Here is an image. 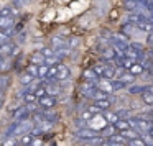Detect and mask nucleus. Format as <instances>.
Returning <instances> with one entry per match:
<instances>
[{"mask_svg":"<svg viewBox=\"0 0 153 146\" xmlns=\"http://www.w3.org/2000/svg\"><path fill=\"white\" fill-rule=\"evenodd\" d=\"M18 53V48L13 43H7L4 46H0V56L2 58H12L13 54Z\"/></svg>","mask_w":153,"mask_h":146,"instance_id":"obj_5","label":"nucleus"},{"mask_svg":"<svg viewBox=\"0 0 153 146\" xmlns=\"http://www.w3.org/2000/svg\"><path fill=\"white\" fill-rule=\"evenodd\" d=\"M117 76V67L114 64H107L105 69H104V74H102V79H107V80H114V77Z\"/></svg>","mask_w":153,"mask_h":146,"instance_id":"obj_11","label":"nucleus"},{"mask_svg":"<svg viewBox=\"0 0 153 146\" xmlns=\"http://www.w3.org/2000/svg\"><path fill=\"white\" fill-rule=\"evenodd\" d=\"M46 94L48 95H51V97H58L61 92H63V84H53V82H50L46 87Z\"/></svg>","mask_w":153,"mask_h":146,"instance_id":"obj_9","label":"nucleus"},{"mask_svg":"<svg viewBox=\"0 0 153 146\" xmlns=\"http://www.w3.org/2000/svg\"><path fill=\"white\" fill-rule=\"evenodd\" d=\"M76 136H77L79 139H82V141L89 143L91 139L97 138V136H100V135H99V131H96V130H91V128H82V130H77V131H76Z\"/></svg>","mask_w":153,"mask_h":146,"instance_id":"obj_3","label":"nucleus"},{"mask_svg":"<svg viewBox=\"0 0 153 146\" xmlns=\"http://www.w3.org/2000/svg\"><path fill=\"white\" fill-rule=\"evenodd\" d=\"M48 71H50V67H48L46 64L38 66V77H40V79H46V77H48Z\"/></svg>","mask_w":153,"mask_h":146,"instance_id":"obj_34","label":"nucleus"},{"mask_svg":"<svg viewBox=\"0 0 153 146\" xmlns=\"http://www.w3.org/2000/svg\"><path fill=\"white\" fill-rule=\"evenodd\" d=\"M148 90H150V92L153 94V86H150V87H148Z\"/></svg>","mask_w":153,"mask_h":146,"instance_id":"obj_58","label":"nucleus"},{"mask_svg":"<svg viewBox=\"0 0 153 146\" xmlns=\"http://www.w3.org/2000/svg\"><path fill=\"white\" fill-rule=\"evenodd\" d=\"M107 125H109V123H107L105 118H104L102 113H97V115H94L92 120H89V122H87V128L96 130V131H102V130L105 128Z\"/></svg>","mask_w":153,"mask_h":146,"instance_id":"obj_1","label":"nucleus"},{"mask_svg":"<svg viewBox=\"0 0 153 146\" xmlns=\"http://www.w3.org/2000/svg\"><path fill=\"white\" fill-rule=\"evenodd\" d=\"M56 97H51V95H45L41 99H38V105L41 107L43 110H48V108H53L56 105Z\"/></svg>","mask_w":153,"mask_h":146,"instance_id":"obj_6","label":"nucleus"},{"mask_svg":"<svg viewBox=\"0 0 153 146\" xmlns=\"http://www.w3.org/2000/svg\"><path fill=\"white\" fill-rule=\"evenodd\" d=\"M40 53L43 54L46 59H48V58H53V56H54V49H53V48H41Z\"/></svg>","mask_w":153,"mask_h":146,"instance_id":"obj_43","label":"nucleus"},{"mask_svg":"<svg viewBox=\"0 0 153 146\" xmlns=\"http://www.w3.org/2000/svg\"><path fill=\"white\" fill-rule=\"evenodd\" d=\"M53 125H54V123H51V122H46V120H45L43 123H40V125H36V126H38V128H40L43 133H46V131H50V130L53 128Z\"/></svg>","mask_w":153,"mask_h":146,"instance_id":"obj_37","label":"nucleus"},{"mask_svg":"<svg viewBox=\"0 0 153 146\" xmlns=\"http://www.w3.org/2000/svg\"><path fill=\"white\" fill-rule=\"evenodd\" d=\"M140 97H142V102L145 103V105H150V107L153 105V94L150 92V90H146V92H143Z\"/></svg>","mask_w":153,"mask_h":146,"instance_id":"obj_29","label":"nucleus"},{"mask_svg":"<svg viewBox=\"0 0 153 146\" xmlns=\"http://www.w3.org/2000/svg\"><path fill=\"white\" fill-rule=\"evenodd\" d=\"M35 128L33 122H18L15 123V130H13V136H23L27 133H31V130Z\"/></svg>","mask_w":153,"mask_h":146,"instance_id":"obj_2","label":"nucleus"},{"mask_svg":"<svg viewBox=\"0 0 153 146\" xmlns=\"http://www.w3.org/2000/svg\"><path fill=\"white\" fill-rule=\"evenodd\" d=\"M150 117H152V122H153V112H150Z\"/></svg>","mask_w":153,"mask_h":146,"instance_id":"obj_59","label":"nucleus"},{"mask_svg":"<svg viewBox=\"0 0 153 146\" xmlns=\"http://www.w3.org/2000/svg\"><path fill=\"white\" fill-rule=\"evenodd\" d=\"M2 146H20V139L17 136H7V138H2Z\"/></svg>","mask_w":153,"mask_h":146,"instance_id":"obj_17","label":"nucleus"},{"mask_svg":"<svg viewBox=\"0 0 153 146\" xmlns=\"http://www.w3.org/2000/svg\"><path fill=\"white\" fill-rule=\"evenodd\" d=\"M127 146H146V143L142 138H133L130 141H127Z\"/></svg>","mask_w":153,"mask_h":146,"instance_id":"obj_35","label":"nucleus"},{"mask_svg":"<svg viewBox=\"0 0 153 146\" xmlns=\"http://www.w3.org/2000/svg\"><path fill=\"white\" fill-rule=\"evenodd\" d=\"M30 115H31V113L28 112L27 105L18 107V108L13 112V122H15V123H18V122H27V120L30 118Z\"/></svg>","mask_w":153,"mask_h":146,"instance_id":"obj_4","label":"nucleus"},{"mask_svg":"<svg viewBox=\"0 0 153 146\" xmlns=\"http://www.w3.org/2000/svg\"><path fill=\"white\" fill-rule=\"evenodd\" d=\"M51 48H53L54 51L61 49V48H68V41L64 40L63 36H53L51 38Z\"/></svg>","mask_w":153,"mask_h":146,"instance_id":"obj_10","label":"nucleus"},{"mask_svg":"<svg viewBox=\"0 0 153 146\" xmlns=\"http://www.w3.org/2000/svg\"><path fill=\"white\" fill-rule=\"evenodd\" d=\"M117 18H119V10H112L109 13V20H112V21H115Z\"/></svg>","mask_w":153,"mask_h":146,"instance_id":"obj_50","label":"nucleus"},{"mask_svg":"<svg viewBox=\"0 0 153 146\" xmlns=\"http://www.w3.org/2000/svg\"><path fill=\"white\" fill-rule=\"evenodd\" d=\"M40 87H41L40 82H31L30 86H27V94H35Z\"/></svg>","mask_w":153,"mask_h":146,"instance_id":"obj_42","label":"nucleus"},{"mask_svg":"<svg viewBox=\"0 0 153 146\" xmlns=\"http://www.w3.org/2000/svg\"><path fill=\"white\" fill-rule=\"evenodd\" d=\"M112 87H114V90H122V89H125V84L122 82V80H119V79H114L112 80Z\"/></svg>","mask_w":153,"mask_h":146,"instance_id":"obj_44","label":"nucleus"},{"mask_svg":"<svg viewBox=\"0 0 153 146\" xmlns=\"http://www.w3.org/2000/svg\"><path fill=\"white\" fill-rule=\"evenodd\" d=\"M35 95H36V99H41V97L48 95V94H46V89H45V87H40V89L35 92Z\"/></svg>","mask_w":153,"mask_h":146,"instance_id":"obj_49","label":"nucleus"},{"mask_svg":"<svg viewBox=\"0 0 153 146\" xmlns=\"http://www.w3.org/2000/svg\"><path fill=\"white\" fill-rule=\"evenodd\" d=\"M27 72L30 74V76H33V77H38V66H33V64H31V66L27 69Z\"/></svg>","mask_w":153,"mask_h":146,"instance_id":"obj_47","label":"nucleus"},{"mask_svg":"<svg viewBox=\"0 0 153 146\" xmlns=\"http://www.w3.org/2000/svg\"><path fill=\"white\" fill-rule=\"evenodd\" d=\"M109 102H110V103H115V102H117V99H115L114 95H110V97H109Z\"/></svg>","mask_w":153,"mask_h":146,"instance_id":"obj_55","label":"nucleus"},{"mask_svg":"<svg viewBox=\"0 0 153 146\" xmlns=\"http://www.w3.org/2000/svg\"><path fill=\"white\" fill-rule=\"evenodd\" d=\"M123 7L128 12H137L140 8V2L138 0H125V2H123Z\"/></svg>","mask_w":153,"mask_h":146,"instance_id":"obj_19","label":"nucleus"},{"mask_svg":"<svg viewBox=\"0 0 153 146\" xmlns=\"http://www.w3.org/2000/svg\"><path fill=\"white\" fill-rule=\"evenodd\" d=\"M33 79H35L33 76H30L28 72H23L20 76V84H22V86H30V84L33 82Z\"/></svg>","mask_w":153,"mask_h":146,"instance_id":"obj_31","label":"nucleus"},{"mask_svg":"<svg viewBox=\"0 0 153 146\" xmlns=\"http://www.w3.org/2000/svg\"><path fill=\"white\" fill-rule=\"evenodd\" d=\"M13 15H15V10L12 7L0 8V18H8V17H13Z\"/></svg>","mask_w":153,"mask_h":146,"instance_id":"obj_30","label":"nucleus"},{"mask_svg":"<svg viewBox=\"0 0 153 146\" xmlns=\"http://www.w3.org/2000/svg\"><path fill=\"white\" fill-rule=\"evenodd\" d=\"M69 54H71V49H69V48H61V49H56V51H54V56H56L58 59H63V58L69 56Z\"/></svg>","mask_w":153,"mask_h":146,"instance_id":"obj_33","label":"nucleus"},{"mask_svg":"<svg viewBox=\"0 0 153 146\" xmlns=\"http://www.w3.org/2000/svg\"><path fill=\"white\" fill-rule=\"evenodd\" d=\"M92 117H94V113L91 112L89 108H87V110H82V112H81V117H79V118H82L84 122H89V120H92Z\"/></svg>","mask_w":153,"mask_h":146,"instance_id":"obj_41","label":"nucleus"},{"mask_svg":"<svg viewBox=\"0 0 153 146\" xmlns=\"http://www.w3.org/2000/svg\"><path fill=\"white\" fill-rule=\"evenodd\" d=\"M2 61H4V58H2V56H0V64H2Z\"/></svg>","mask_w":153,"mask_h":146,"instance_id":"obj_60","label":"nucleus"},{"mask_svg":"<svg viewBox=\"0 0 153 146\" xmlns=\"http://www.w3.org/2000/svg\"><path fill=\"white\" fill-rule=\"evenodd\" d=\"M110 105H112V103L109 102V99H107V100H96V102H94V107H96V108H99L100 112H105V110H109Z\"/></svg>","mask_w":153,"mask_h":146,"instance_id":"obj_25","label":"nucleus"},{"mask_svg":"<svg viewBox=\"0 0 153 146\" xmlns=\"http://www.w3.org/2000/svg\"><path fill=\"white\" fill-rule=\"evenodd\" d=\"M114 126H115V130H117L119 133H120V131H125V130H128V128H130L128 120H122V118H120V120H119V122H117Z\"/></svg>","mask_w":153,"mask_h":146,"instance_id":"obj_28","label":"nucleus"},{"mask_svg":"<svg viewBox=\"0 0 153 146\" xmlns=\"http://www.w3.org/2000/svg\"><path fill=\"white\" fill-rule=\"evenodd\" d=\"M41 145H43V143H41V139H36V138H35V141L31 143L30 146H41Z\"/></svg>","mask_w":153,"mask_h":146,"instance_id":"obj_53","label":"nucleus"},{"mask_svg":"<svg viewBox=\"0 0 153 146\" xmlns=\"http://www.w3.org/2000/svg\"><path fill=\"white\" fill-rule=\"evenodd\" d=\"M79 46V38H71L69 41H68V48H69V49H73V48H77Z\"/></svg>","mask_w":153,"mask_h":146,"instance_id":"obj_45","label":"nucleus"},{"mask_svg":"<svg viewBox=\"0 0 153 146\" xmlns=\"http://www.w3.org/2000/svg\"><path fill=\"white\" fill-rule=\"evenodd\" d=\"M12 66H13V59H12V58H4V61L0 64V74L8 72V71L12 69Z\"/></svg>","mask_w":153,"mask_h":146,"instance_id":"obj_20","label":"nucleus"},{"mask_svg":"<svg viewBox=\"0 0 153 146\" xmlns=\"http://www.w3.org/2000/svg\"><path fill=\"white\" fill-rule=\"evenodd\" d=\"M0 107H2V100H0Z\"/></svg>","mask_w":153,"mask_h":146,"instance_id":"obj_61","label":"nucleus"},{"mask_svg":"<svg viewBox=\"0 0 153 146\" xmlns=\"http://www.w3.org/2000/svg\"><path fill=\"white\" fill-rule=\"evenodd\" d=\"M128 72L132 74V76H135V77L137 76H142V74L145 72V67L142 66V63H133V66L128 69Z\"/></svg>","mask_w":153,"mask_h":146,"instance_id":"obj_18","label":"nucleus"},{"mask_svg":"<svg viewBox=\"0 0 153 146\" xmlns=\"http://www.w3.org/2000/svg\"><path fill=\"white\" fill-rule=\"evenodd\" d=\"M107 141H112V143H119V145H123L125 146V143H127V139L123 138V136H120V135H114L112 138H109Z\"/></svg>","mask_w":153,"mask_h":146,"instance_id":"obj_40","label":"nucleus"},{"mask_svg":"<svg viewBox=\"0 0 153 146\" xmlns=\"http://www.w3.org/2000/svg\"><path fill=\"white\" fill-rule=\"evenodd\" d=\"M97 89L104 90L107 94H112L114 92V87H112V80H107V79H100L97 82Z\"/></svg>","mask_w":153,"mask_h":146,"instance_id":"obj_13","label":"nucleus"},{"mask_svg":"<svg viewBox=\"0 0 153 146\" xmlns=\"http://www.w3.org/2000/svg\"><path fill=\"white\" fill-rule=\"evenodd\" d=\"M137 28H138L140 31H145V33H153V25L150 23L148 20H145V21H140L138 25H137Z\"/></svg>","mask_w":153,"mask_h":146,"instance_id":"obj_24","label":"nucleus"},{"mask_svg":"<svg viewBox=\"0 0 153 146\" xmlns=\"http://www.w3.org/2000/svg\"><path fill=\"white\" fill-rule=\"evenodd\" d=\"M15 27V18L8 17V18H0V30H7V28Z\"/></svg>","mask_w":153,"mask_h":146,"instance_id":"obj_22","label":"nucleus"},{"mask_svg":"<svg viewBox=\"0 0 153 146\" xmlns=\"http://www.w3.org/2000/svg\"><path fill=\"white\" fill-rule=\"evenodd\" d=\"M10 43V38L4 33V31H0V46H4V44Z\"/></svg>","mask_w":153,"mask_h":146,"instance_id":"obj_46","label":"nucleus"},{"mask_svg":"<svg viewBox=\"0 0 153 146\" xmlns=\"http://www.w3.org/2000/svg\"><path fill=\"white\" fill-rule=\"evenodd\" d=\"M119 135L123 136L127 141H130V139H133V138H140V135H138V133H137L133 128H128V130H125V131H120Z\"/></svg>","mask_w":153,"mask_h":146,"instance_id":"obj_23","label":"nucleus"},{"mask_svg":"<svg viewBox=\"0 0 153 146\" xmlns=\"http://www.w3.org/2000/svg\"><path fill=\"white\" fill-rule=\"evenodd\" d=\"M115 133H117L115 126H114V125H107L105 128H104L102 131H100V136H102V138H107V139H109V138H112V136L115 135Z\"/></svg>","mask_w":153,"mask_h":146,"instance_id":"obj_21","label":"nucleus"},{"mask_svg":"<svg viewBox=\"0 0 153 146\" xmlns=\"http://www.w3.org/2000/svg\"><path fill=\"white\" fill-rule=\"evenodd\" d=\"M146 90H148L146 86H132V87H128V94H132V95H135V94H140V95H142L143 92H146Z\"/></svg>","mask_w":153,"mask_h":146,"instance_id":"obj_27","label":"nucleus"},{"mask_svg":"<svg viewBox=\"0 0 153 146\" xmlns=\"http://www.w3.org/2000/svg\"><path fill=\"white\" fill-rule=\"evenodd\" d=\"M69 76H71L69 67H68V66H64V64H59V66H58V74H56V79H54V80H58V82H63V80L69 79Z\"/></svg>","mask_w":153,"mask_h":146,"instance_id":"obj_8","label":"nucleus"},{"mask_svg":"<svg viewBox=\"0 0 153 146\" xmlns=\"http://www.w3.org/2000/svg\"><path fill=\"white\" fill-rule=\"evenodd\" d=\"M110 97V94H107V92H104V90H100V89H94L92 90V95H91V99H94V100H107Z\"/></svg>","mask_w":153,"mask_h":146,"instance_id":"obj_16","label":"nucleus"},{"mask_svg":"<svg viewBox=\"0 0 153 146\" xmlns=\"http://www.w3.org/2000/svg\"><path fill=\"white\" fill-rule=\"evenodd\" d=\"M23 102H25V105H28V103H36L38 99H36V95H35V94H25Z\"/></svg>","mask_w":153,"mask_h":146,"instance_id":"obj_36","label":"nucleus"},{"mask_svg":"<svg viewBox=\"0 0 153 146\" xmlns=\"http://www.w3.org/2000/svg\"><path fill=\"white\" fill-rule=\"evenodd\" d=\"M105 145H107V146H123V145H119V143H112V141H107Z\"/></svg>","mask_w":153,"mask_h":146,"instance_id":"obj_54","label":"nucleus"},{"mask_svg":"<svg viewBox=\"0 0 153 146\" xmlns=\"http://www.w3.org/2000/svg\"><path fill=\"white\" fill-rule=\"evenodd\" d=\"M119 80H122V82L125 84V86H128V84H132L133 80H135V76H132L130 72H123L122 76L119 77Z\"/></svg>","mask_w":153,"mask_h":146,"instance_id":"obj_32","label":"nucleus"},{"mask_svg":"<svg viewBox=\"0 0 153 146\" xmlns=\"http://www.w3.org/2000/svg\"><path fill=\"white\" fill-rule=\"evenodd\" d=\"M45 59H46V58H45L43 54L40 53V51H36V53H33V54H31L30 63L33 64V66H43V64H45Z\"/></svg>","mask_w":153,"mask_h":146,"instance_id":"obj_15","label":"nucleus"},{"mask_svg":"<svg viewBox=\"0 0 153 146\" xmlns=\"http://www.w3.org/2000/svg\"><path fill=\"white\" fill-rule=\"evenodd\" d=\"M84 79H86V80H92V82H96L97 76H96V72H94L92 69H87V71H84Z\"/></svg>","mask_w":153,"mask_h":146,"instance_id":"obj_39","label":"nucleus"},{"mask_svg":"<svg viewBox=\"0 0 153 146\" xmlns=\"http://www.w3.org/2000/svg\"><path fill=\"white\" fill-rule=\"evenodd\" d=\"M146 7H153V0H148V4H146Z\"/></svg>","mask_w":153,"mask_h":146,"instance_id":"obj_57","label":"nucleus"},{"mask_svg":"<svg viewBox=\"0 0 153 146\" xmlns=\"http://www.w3.org/2000/svg\"><path fill=\"white\" fill-rule=\"evenodd\" d=\"M4 95H5V90H4V89H0V100L4 99Z\"/></svg>","mask_w":153,"mask_h":146,"instance_id":"obj_56","label":"nucleus"},{"mask_svg":"<svg viewBox=\"0 0 153 146\" xmlns=\"http://www.w3.org/2000/svg\"><path fill=\"white\" fill-rule=\"evenodd\" d=\"M33 141H35V136L31 135V133H27V135L20 136V145L22 146H30Z\"/></svg>","mask_w":153,"mask_h":146,"instance_id":"obj_26","label":"nucleus"},{"mask_svg":"<svg viewBox=\"0 0 153 146\" xmlns=\"http://www.w3.org/2000/svg\"><path fill=\"white\" fill-rule=\"evenodd\" d=\"M146 44H148L150 48H153V33H150L148 36H146Z\"/></svg>","mask_w":153,"mask_h":146,"instance_id":"obj_51","label":"nucleus"},{"mask_svg":"<svg viewBox=\"0 0 153 146\" xmlns=\"http://www.w3.org/2000/svg\"><path fill=\"white\" fill-rule=\"evenodd\" d=\"M74 125H76V128H79V130H82V128H87V122H84L82 118H77Z\"/></svg>","mask_w":153,"mask_h":146,"instance_id":"obj_48","label":"nucleus"},{"mask_svg":"<svg viewBox=\"0 0 153 146\" xmlns=\"http://www.w3.org/2000/svg\"><path fill=\"white\" fill-rule=\"evenodd\" d=\"M22 30H23V23H18V25H15V31H17V33H20Z\"/></svg>","mask_w":153,"mask_h":146,"instance_id":"obj_52","label":"nucleus"},{"mask_svg":"<svg viewBox=\"0 0 153 146\" xmlns=\"http://www.w3.org/2000/svg\"><path fill=\"white\" fill-rule=\"evenodd\" d=\"M102 115H104V118L107 120V123H109V125H115V123L120 120L119 113H117V112H110V110H105V112H102Z\"/></svg>","mask_w":153,"mask_h":146,"instance_id":"obj_12","label":"nucleus"},{"mask_svg":"<svg viewBox=\"0 0 153 146\" xmlns=\"http://www.w3.org/2000/svg\"><path fill=\"white\" fill-rule=\"evenodd\" d=\"M105 66H107L105 63H100V64H97V66H94V67H92V71L96 72V76H100V77H102V74H104V69H105Z\"/></svg>","mask_w":153,"mask_h":146,"instance_id":"obj_38","label":"nucleus"},{"mask_svg":"<svg viewBox=\"0 0 153 146\" xmlns=\"http://www.w3.org/2000/svg\"><path fill=\"white\" fill-rule=\"evenodd\" d=\"M41 113H43V117H45V120L46 122H51V123H56L58 120H59V115H58L54 110H41Z\"/></svg>","mask_w":153,"mask_h":146,"instance_id":"obj_14","label":"nucleus"},{"mask_svg":"<svg viewBox=\"0 0 153 146\" xmlns=\"http://www.w3.org/2000/svg\"><path fill=\"white\" fill-rule=\"evenodd\" d=\"M110 43L112 44H120V46H123V48L130 46L128 38H127V35H123V33H114L112 38H110Z\"/></svg>","mask_w":153,"mask_h":146,"instance_id":"obj_7","label":"nucleus"}]
</instances>
